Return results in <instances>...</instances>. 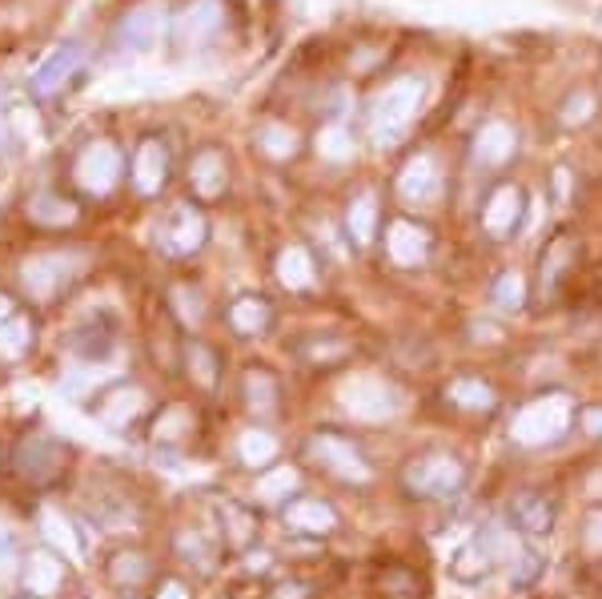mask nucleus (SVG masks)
Listing matches in <instances>:
<instances>
[{
  "instance_id": "obj_1",
  "label": "nucleus",
  "mask_w": 602,
  "mask_h": 599,
  "mask_svg": "<svg viewBox=\"0 0 602 599\" xmlns=\"http://www.w3.org/2000/svg\"><path fill=\"white\" fill-rule=\"evenodd\" d=\"M422 93H426V85L418 77H406V81H393L390 89H381L374 97V105H369V141L378 150H393L402 141L410 121L418 117Z\"/></svg>"
},
{
  "instance_id": "obj_2",
  "label": "nucleus",
  "mask_w": 602,
  "mask_h": 599,
  "mask_svg": "<svg viewBox=\"0 0 602 599\" xmlns=\"http://www.w3.org/2000/svg\"><path fill=\"white\" fill-rule=\"evenodd\" d=\"M566 426H570V399L566 395H551V399H539L530 402L527 411L515 419V438L522 447H546L554 438L566 435Z\"/></svg>"
},
{
  "instance_id": "obj_3",
  "label": "nucleus",
  "mask_w": 602,
  "mask_h": 599,
  "mask_svg": "<svg viewBox=\"0 0 602 599\" xmlns=\"http://www.w3.org/2000/svg\"><path fill=\"white\" fill-rule=\"evenodd\" d=\"M225 25V4L222 0H189L181 13L173 16V45L181 52L205 49Z\"/></svg>"
},
{
  "instance_id": "obj_4",
  "label": "nucleus",
  "mask_w": 602,
  "mask_h": 599,
  "mask_svg": "<svg viewBox=\"0 0 602 599\" xmlns=\"http://www.w3.org/2000/svg\"><path fill=\"white\" fill-rule=\"evenodd\" d=\"M462 462L446 450H430L406 467V488L414 495H450V491L462 488Z\"/></svg>"
},
{
  "instance_id": "obj_5",
  "label": "nucleus",
  "mask_w": 602,
  "mask_h": 599,
  "mask_svg": "<svg viewBox=\"0 0 602 599\" xmlns=\"http://www.w3.org/2000/svg\"><path fill=\"white\" fill-rule=\"evenodd\" d=\"M121 177V150L113 141H93L81 157H76V181L88 193H109Z\"/></svg>"
},
{
  "instance_id": "obj_6",
  "label": "nucleus",
  "mask_w": 602,
  "mask_h": 599,
  "mask_svg": "<svg viewBox=\"0 0 602 599\" xmlns=\"http://www.w3.org/2000/svg\"><path fill=\"white\" fill-rule=\"evenodd\" d=\"M398 198L406 205H434L442 198V169H438V162L426 157V153L410 157L402 165V174H398Z\"/></svg>"
},
{
  "instance_id": "obj_7",
  "label": "nucleus",
  "mask_w": 602,
  "mask_h": 599,
  "mask_svg": "<svg viewBox=\"0 0 602 599\" xmlns=\"http://www.w3.org/2000/svg\"><path fill=\"white\" fill-rule=\"evenodd\" d=\"M309 459L321 462L330 474H342L350 483H366L369 479V467L362 459V450L354 443H345V438H333V435H318L309 443Z\"/></svg>"
},
{
  "instance_id": "obj_8",
  "label": "nucleus",
  "mask_w": 602,
  "mask_h": 599,
  "mask_svg": "<svg viewBox=\"0 0 602 599\" xmlns=\"http://www.w3.org/2000/svg\"><path fill=\"white\" fill-rule=\"evenodd\" d=\"M73 270L76 258H69V254H40V258H28L21 266V278H25V290L33 298H52L73 278Z\"/></svg>"
},
{
  "instance_id": "obj_9",
  "label": "nucleus",
  "mask_w": 602,
  "mask_h": 599,
  "mask_svg": "<svg viewBox=\"0 0 602 599\" xmlns=\"http://www.w3.org/2000/svg\"><path fill=\"white\" fill-rule=\"evenodd\" d=\"M161 33H165V4H157V0L137 4L133 13L121 21V28H117V37L133 52H149L161 40Z\"/></svg>"
},
{
  "instance_id": "obj_10",
  "label": "nucleus",
  "mask_w": 602,
  "mask_h": 599,
  "mask_svg": "<svg viewBox=\"0 0 602 599\" xmlns=\"http://www.w3.org/2000/svg\"><path fill=\"white\" fill-rule=\"evenodd\" d=\"M85 64V45H61L57 52H49L45 61H40V69L33 73V89H37L40 97H52V93H61L64 81L76 73Z\"/></svg>"
},
{
  "instance_id": "obj_11",
  "label": "nucleus",
  "mask_w": 602,
  "mask_h": 599,
  "mask_svg": "<svg viewBox=\"0 0 602 599\" xmlns=\"http://www.w3.org/2000/svg\"><path fill=\"white\" fill-rule=\"evenodd\" d=\"M386 246H390V258L398 266H422L430 258V230L410 222V218H398L386 230Z\"/></svg>"
},
{
  "instance_id": "obj_12",
  "label": "nucleus",
  "mask_w": 602,
  "mask_h": 599,
  "mask_svg": "<svg viewBox=\"0 0 602 599\" xmlns=\"http://www.w3.org/2000/svg\"><path fill=\"white\" fill-rule=\"evenodd\" d=\"M201 242H205V218L193 205H177L161 230V246L169 254H193Z\"/></svg>"
},
{
  "instance_id": "obj_13",
  "label": "nucleus",
  "mask_w": 602,
  "mask_h": 599,
  "mask_svg": "<svg viewBox=\"0 0 602 599\" xmlns=\"http://www.w3.org/2000/svg\"><path fill=\"white\" fill-rule=\"evenodd\" d=\"M378 399L398 402V395H393L386 383H378V378H354V383H345L342 387V402L357 414V419H386L390 411L378 407Z\"/></svg>"
},
{
  "instance_id": "obj_14",
  "label": "nucleus",
  "mask_w": 602,
  "mask_h": 599,
  "mask_svg": "<svg viewBox=\"0 0 602 599\" xmlns=\"http://www.w3.org/2000/svg\"><path fill=\"white\" fill-rule=\"evenodd\" d=\"M64 459H69V447L57 438H28L21 447V471L28 479H52L64 467Z\"/></svg>"
},
{
  "instance_id": "obj_15",
  "label": "nucleus",
  "mask_w": 602,
  "mask_h": 599,
  "mask_svg": "<svg viewBox=\"0 0 602 599\" xmlns=\"http://www.w3.org/2000/svg\"><path fill=\"white\" fill-rule=\"evenodd\" d=\"M518 213H522V193L515 186H498L482 205V222L494 237H506L518 225Z\"/></svg>"
},
{
  "instance_id": "obj_16",
  "label": "nucleus",
  "mask_w": 602,
  "mask_h": 599,
  "mask_svg": "<svg viewBox=\"0 0 602 599\" xmlns=\"http://www.w3.org/2000/svg\"><path fill=\"white\" fill-rule=\"evenodd\" d=\"M510 153H515V129L506 126V121H491V126L479 129V138H474V162L503 165L510 162Z\"/></svg>"
},
{
  "instance_id": "obj_17",
  "label": "nucleus",
  "mask_w": 602,
  "mask_h": 599,
  "mask_svg": "<svg viewBox=\"0 0 602 599\" xmlns=\"http://www.w3.org/2000/svg\"><path fill=\"white\" fill-rule=\"evenodd\" d=\"M141 407H145V390L133 387V383H121V387H113L109 395H105V402H101V419L109 426H129L141 414Z\"/></svg>"
},
{
  "instance_id": "obj_18",
  "label": "nucleus",
  "mask_w": 602,
  "mask_h": 599,
  "mask_svg": "<svg viewBox=\"0 0 602 599\" xmlns=\"http://www.w3.org/2000/svg\"><path fill=\"white\" fill-rule=\"evenodd\" d=\"M165 174H169V157H165V145L161 141H145L141 153H137V165H133V177H137V189L153 198L161 186H165Z\"/></svg>"
},
{
  "instance_id": "obj_19",
  "label": "nucleus",
  "mask_w": 602,
  "mask_h": 599,
  "mask_svg": "<svg viewBox=\"0 0 602 599\" xmlns=\"http://www.w3.org/2000/svg\"><path fill=\"white\" fill-rule=\"evenodd\" d=\"M510 515H515L518 531H527V536H546L551 524H554L551 503L542 500V495H518L515 507H510Z\"/></svg>"
},
{
  "instance_id": "obj_20",
  "label": "nucleus",
  "mask_w": 602,
  "mask_h": 599,
  "mask_svg": "<svg viewBox=\"0 0 602 599\" xmlns=\"http://www.w3.org/2000/svg\"><path fill=\"white\" fill-rule=\"evenodd\" d=\"M278 278H282L290 290L314 286V258H309L302 246H285V250L278 254Z\"/></svg>"
},
{
  "instance_id": "obj_21",
  "label": "nucleus",
  "mask_w": 602,
  "mask_h": 599,
  "mask_svg": "<svg viewBox=\"0 0 602 599\" xmlns=\"http://www.w3.org/2000/svg\"><path fill=\"white\" fill-rule=\"evenodd\" d=\"M345 225H350V237H354L357 246H369V242H374V230H378V198H374V193H357Z\"/></svg>"
},
{
  "instance_id": "obj_22",
  "label": "nucleus",
  "mask_w": 602,
  "mask_h": 599,
  "mask_svg": "<svg viewBox=\"0 0 602 599\" xmlns=\"http://www.w3.org/2000/svg\"><path fill=\"white\" fill-rule=\"evenodd\" d=\"M193 189L201 193V198H217L225 189V162L222 153L205 150L201 157L193 162Z\"/></svg>"
},
{
  "instance_id": "obj_23",
  "label": "nucleus",
  "mask_w": 602,
  "mask_h": 599,
  "mask_svg": "<svg viewBox=\"0 0 602 599\" xmlns=\"http://www.w3.org/2000/svg\"><path fill=\"white\" fill-rule=\"evenodd\" d=\"M285 519H290L294 527H306V531H330V527L338 524V519H333V512L321 500H297V503H290Z\"/></svg>"
},
{
  "instance_id": "obj_24",
  "label": "nucleus",
  "mask_w": 602,
  "mask_h": 599,
  "mask_svg": "<svg viewBox=\"0 0 602 599\" xmlns=\"http://www.w3.org/2000/svg\"><path fill=\"white\" fill-rule=\"evenodd\" d=\"M229 322H234L237 334H261L265 322H270V306L261 298H237L234 310H229Z\"/></svg>"
},
{
  "instance_id": "obj_25",
  "label": "nucleus",
  "mask_w": 602,
  "mask_h": 599,
  "mask_svg": "<svg viewBox=\"0 0 602 599\" xmlns=\"http://www.w3.org/2000/svg\"><path fill=\"white\" fill-rule=\"evenodd\" d=\"M237 455L246 467H265L278 455V438L265 435V431H249V435L237 438Z\"/></svg>"
},
{
  "instance_id": "obj_26",
  "label": "nucleus",
  "mask_w": 602,
  "mask_h": 599,
  "mask_svg": "<svg viewBox=\"0 0 602 599\" xmlns=\"http://www.w3.org/2000/svg\"><path fill=\"white\" fill-rule=\"evenodd\" d=\"M25 584H28V591H37V596L57 591V587H61V563L52 560V555H37V560L28 563Z\"/></svg>"
},
{
  "instance_id": "obj_27",
  "label": "nucleus",
  "mask_w": 602,
  "mask_h": 599,
  "mask_svg": "<svg viewBox=\"0 0 602 599\" xmlns=\"http://www.w3.org/2000/svg\"><path fill=\"white\" fill-rule=\"evenodd\" d=\"M450 399H455L458 407H470V411H491L494 390L486 387V383H479V378H462V383L450 387Z\"/></svg>"
},
{
  "instance_id": "obj_28",
  "label": "nucleus",
  "mask_w": 602,
  "mask_h": 599,
  "mask_svg": "<svg viewBox=\"0 0 602 599\" xmlns=\"http://www.w3.org/2000/svg\"><path fill=\"white\" fill-rule=\"evenodd\" d=\"M246 399H249V407H253L258 414L278 411V383H273L270 375L253 371V375L246 378Z\"/></svg>"
},
{
  "instance_id": "obj_29",
  "label": "nucleus",
  "mask_w": 602,
  "mask_h": 599,
  "mask_svg": "<svg viewBox=\"0 0 602 599\" xmlns=\"http://www.w3.org/2000/svg\"><path fill=\"white\" fill-rule=\"evenodd\" d=\"M28 350V322L25 318H4L0 322V359H21Z\"/></svg>"
},
{
  "instance_id": "obj_30",
  "label": "nucleus",
  "mask_w": 602,
  "mask_h": 599,
  "mask_svg": "<svg viewBox=\"0 0 602 599\" xmlns=\"http://www.w3.org/2000/svg\"><path fill=\"white\" fill-rule=\"evenodd\" d=\"M261 150L282 162V157H290L297 150V133L290 126H282V121H273V126L261 129Z\"/></svg>"
},
{
  "instance_id": "obj_31",
  "label": "nucleus",
  "mask_w": 602,
  "mask_h": 599,
  "mask_svg": "<svg viewBox=\"0 0 602 599\" xmlns=\"http://www.w3.org/2000/svg\"><path fill=\"white\" fill-rule=\"evenodd\" d=\"M318 150L326 162H350V153H354V141L345 133L342 126H326L318 138Z\"/></svg>"
},
{
  "instance_id": "obj_32",
  "label": "nucleus",
  "mask_w": 602,
  "mask_h": 599,
  "mask_svg": "<svg viewBox=\"0 0 602 599\" xmlns=\"http://www.w3.org/2000/svg\"><path fill=\"white\" fill-rule=\"evenodd\" d=\"M522 298H527V282H522V274H503L498 282H494V306L498 310H518L522 306Z\"/></svg>"
},
{
  "instance_id": "obj_33",
  "label": "nucleus",
  "mask_w": 602,
  "mask_h": 599,
  "mask_svg": "<svg viewBox=\"0 0 602 599\" xmlns=\"http://www.w3.org/2000/svg\"><path fill=\"white\" fill-rule=\"evenodd\" d=\"M33 218L37 222H52V225H64V222H73V213H76V205H69V201H61V198H49V193H40V198H33Z\"/></svg>"
},
{
  "instance_id": "obj_34",
  "label": "nucleus",
  "mask_w": 602,
  "mask_h": 599,
  "mask_svg": "<svg viewBox=\"0 0 602 599\" xmlns=\"http://www.w3.org/2000/svg\"><path fill=\"white\" fill-rule=\"evenodd\" d=\"M109 572L117 584H137V579H145L149 563H145V555H137V551H121V555L113 560Z\"/></svg>"
},
{
  "instance_id": "obj_35",
  "label": "nucleus",
  "mask_w": 602,
  "mask_h": 599,
  "mask_svg": "<svg viewBox=\"0 0 602 599\" xmlns=\"http://www.w3.org/2000/svg\"><path fill=\"white\" fill-rule=\"evenodd\" d=\"M40 527H45V539H52V543H57L61 551H69V555H76V551H81V543H73V539H69V536H73V527L64 524L57 512L40 515Z\"/></svg>"
},
{
  "instance_id": "obj_36",
  "label": "nucleus",
  "mask_w": 602,
  "mask_h": 599,
  "mask_svg": "<svg viewBox=\"0 0 602 599\" xmlns=\"http://www.w3.org/2000/svg\"><path fill=\"white\" fill-rule=\"evenodd\" d=\"M189 366H193V378L201 387H213V383H217V359H213L205 347H189Z\"/></svg>"
},
{
  "instance_id": "obj_37",
  "label": "nucleus",
  "mask_w": 602,
  "mask_h": 599,
  "mask_svg": "<svg viewBox=\"0 0 602 599\" xmlns=\"http://www.w3.org/2000/svg\"><path fill=\"white\" fill-rule=\"evenodd\" d=\"M73 350L81 359H109L113 354V334H97V330H85V334L76 338Z\"/></svg>"
},
{
  "instance_id": "obj_38",
  "label": "nucleus",
  "mask_w": 602,
  "mask_h": 599,
  "mask_svg": "<svg viewBox=\"0 0 602 599\" xmlns=\"http://www.w3.org/2000/svg\"><path fill=\"white\" fill-rule=\"evenodd\" d=\"M539 572H542L539 555H534V551H518V555H515V587L534 584V579H539Z\"/></svg>"
},
{
  "instance_id": "obj_39",
  "label": "nucleus",
  "mask_w": 602,
  "mask_h": 599,
  "mask_svg": "<svg viewBox=\"0 0 602 599\" xmlns=\"http://www.w3.org/2000/svg\"><path fill=\"white\" fill-rule=\"evenodd\" d=\"M294 488H297V474L294 471H282V474L261 479V495H265V500H282V495H290Z\"/></svg>"
},
{
  "instance_id": "obj_40",
  "label": "nucleus",
  "mask_w": 602,
  "mask_h": 599,
  "mask_svg": "<svg viewBox=\"0 0 602 599\" xmlns=\"http://www.w3.org/2000/svg\"><path fill=\"white\" fill-rule=\"evenodd\" d=\"M590 113H594V97H587V93H575V97L566 101V121H587Z\"/></svg>"
},
{
  "instance_id": "obj_41",
  "label": "nucleus",
  "mask_w": 602,
  "mask_h": 599,
  "mask_svg": "<svg viewBox=\"0 0 602 599\" xmlns=\"http://www.w3.org/2000/svg\"><path fill=\"white\" fill-rule=\"evenodd\" d=\"M587 543H590L594 551H602V512H594V515L587 519Z\"/></svg>"
},
{
  "instance_id": "obj_42",
  "label": "nucleus",
  "mask_w": 602,
  "mask_h": 599,
  "mask_svg": "<svg viewBox=\"0 0 602 599\" xmlns=\"http://www.w3.org/2000/svg\"><path fill=\"white\" fill-rule=\"evenodd\" d=\"M13 555H16V539L9 536L4 527H0V567H9V563H13Z\"/></svg>"
},
{
  "instance_id": "obj_43",
  "label": "nucleus",
  "mask_w": 602,
  "mask_h": 599,
  "mask_svg": "<svg viewBox=\"0 0 602 599\" xmlns=\"http://www.w3.org/2000/svg\"><path fill=\"white\" fill-rule=\"evenodd\" d=\"M161 599H189V591L181 584H165L161 587Z\"/></svg>"
},
{
  "instance_id": "obj_44",
  "label": "nucleus",
  "mask_w": 602,
  "mask_h": 599,
  "mask_svg": "<svg viewBox=\"0 0 602 599\" xmlns=\"http://www.w3.org/2000/svg\"><path fill=\"white\" fill-rule=\"evenodd\" d=\"M587 431H590V435H602V411H590L587 414Z\"/></svg>"
},
{
  "instance_id": "obj_45",
  "label": "nucleus",
  "mask_w": 602,
  "mask_h": 599,
  "mask_svg": "<svg viewBox=\"0 0 602 599\" xmlns=\"http://www.w3.org/2000/svg\"><path fill=\"white\" fill-rule=\"evenodd\" d=\"M4 145H9V138H4V126H0V150H4Z\"/></svg>"
}]
</instances>
